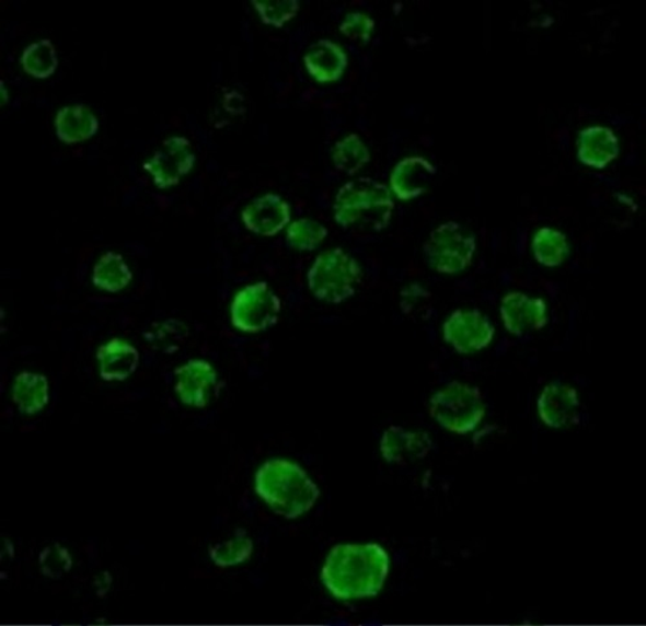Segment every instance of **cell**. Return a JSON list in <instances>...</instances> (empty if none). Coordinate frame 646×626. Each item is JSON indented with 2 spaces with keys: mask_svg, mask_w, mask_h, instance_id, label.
<instances>
[{
  "mask_svg": "<svg viewBox=\"0 0 646 626\" xmlns=\"http://www.w3.org/2000/svg\"><path fill=\"white\" fill-rule=\"evenodd\" d=\"M99 119L85 105H69L56 114L55 128L57 139L71 146L88 141L99 132Z\"/></svg>",
  "mask_w": 646,
  "mask_h": 626,
  "instance_id": "19",
  "label": "cell"
},
{
  "mask_svg": "<svg viewBox=\"0 0 646 626\" xmlns=\"http://www.w3.org/2000/svg\"><path fill=\"white\" fill-rule=\"evenodd\" d=\"M243 225L261 236H275L290 225L291 206L278 194H264L242 211Z\"/></svg>",
  "mask_w": 646,
  "mask_h": 626,
  "instance_id": "14",
  "label": "cell"
},
{
  "mask_svg": "<svg viewBox=\"0 0 646 626\" xmlns=\"http://www.w3.org/2000/svg\"><path fill=\"white\" fill-rule=\"evenodd\" d=\"M500 318L507 333L522 337L547 325V302L540 298H530L523 292H509L500 301Z\"/></svg>",
  "mask_w": 646,
  "mask_h": 626,
  "instance_id": "11",
  "label": "cell"
},
{
  "mask_svg": "<svg viewBox=\"0 0 646 626\" xmlns=\"http://www.w3.org/2000/svg\"><path fill=\"white\" fill-rule=\"evenodd\" d=\"M255 491L278 515L292 521L310 513L321 491L299 464L287 459H270L255 474Z\"/></svg>",
  "mask_w": 646,
  "mask_h": 626,
  "instance_id": "2",
  "label": "cell"
},
{
  "mask_svg": "<svg viewBox=\"0 0 646 626\" xmlns=\"http://www.w3.org/2000/svg\"><path fill=\"white\" fill-rule=\"evenodd\" d=\"M12 401L23 415H37L49 402V383L45 375L24 371L12 384Z\"/></svg>",
  "mask_w": 646,
  "mask_h": 626,
  "instance_id": "20",
  "label": "cell"
},
{
  "mask_svg": "<svg viewBox=\"0 0 646 626\" xmlns=\"http://www.w3.org/2000/svg\"><path fill=\"white\" fill-rule=\"evenodd\" d=\"M531 251L538 264L545 268H557L568 258L570 246L564 233L557 229L544 227L537 230L531 242Z\"/></svg>",
  "mask_w": 646,
  "mask_h": 626,
  "instance_id": "22",
  "label": "cell"
},
{
  "mask_svg": "<svg viewBox=\"0 0 646 626\" xmlns=\"http://www.w3.org/2000/svg\"><path fill=\"white\" fill-rule=\"evenodd\" d=\"M0 93H2V106L7 104L9 101V91H7L5 84L3 81H0Z\"/></svg>",
  "mask_w": 646,
  "mask_h": 626,
  "instance_id": "33",
  "label": "cell"
},
{
  "mask_svg": "<svg viewBox=\"0 0 646 626\" xmlns=\"http://www.w3.org/2000/svg\"><path fill=\"white\" fill-rule=\"evenodd\" d=\"M442 336L459 355H475L493 343L495 327L484 313L475 309H458L443 322Z\"/></svg>",
  "mask_w": 646,
  "mask_h": 626,
  "instance_id": "8",
  "label": "cell"
},
{
  "mask_svg": "<svg viewBox=\"0 0 646 626\" xmlns=\"http://www.w3.org/2000/svg\"><path fill=\"white\" fill-rule=\"evenodd\" d=\"M112 586L113 577L109 571H103L102 573L97 575L95 582H93V587H95L99 599H104V596L109 594Z\"/></svg>",
  "mask_w": 646,
  "mask_h": 626,
  "instance_id": "32",
  "label": "cell"
},
{
  "mask_svg": "<svg viewBox=\"0 0 646 626\" xmlns=\"http://www.w3.org/2000/svg\"><path fill=\"white\" fill-rule=\"evenodd\" d=\"M436 174L435 165L425 156H407L394 165L388 188L401 201L413 200L428 192Z\"/></svg>",
  "mask_w": 646,
  "mask_h": 626,
  "instance_id": "15",
  "label": "cell"
},
{
  "mask_svg": "<svg viewBox=\"0 0 646 626\" xmlns=\"http://www.w3.org/2000/svg\"><path fill=\"white\" fill-rule=\"evenodd\" d=\"M475 236L455 221H448L432 230L423 246L430 269L442 276H455L469 269L475 257Z\"/></svg>",
  "mask_w": 646,
  "mask_h": 626,
  "instance_id": "6",
  "label": "cell"
},
{
  "mask_svg": "<svg viewBox=\"0 0 646 626\" xmlns=\"http://www.w3.org/2000/svg\"><path fill=\"white\" fill-rule=\"evenodd\" d=\"M538 415L545 427L566 429L579 421L580 401L576 389L563 381L544 386L537 403Z\"/></svg>",
  "mask_w": 646,
  "mask_h": 626,
  "instance_id": "12",
  "label": "cell"
},
{
  "mask_svg": "<svg viewBox=\"0 0 646 626\" xmlns=\"http://www.w3.org/2000/svg\"><path fill=\"white\" fill-rule=\"evenodd\" d=\"M361 278L360 264L341 247L315 257L307 275L308 287L313 297L334 305L354 298Z\"/></svg>",
  "mask_w": 646,
  "mask_h": 626,
  "instance_id": "5",
  "label": "cell"
},
{
  "mask_svg": "<svg viewBox=\"0 0 646 626\" xmlns=\"http://www.w3.org/2000/svg\"><path fill=\"white\" fill-rule=\"evenodd\" d=\"M334 220L343 229L365 228L380 232L390 225L394 200L390 188L371 177H360L337 190Z\"/></svg>",
  "mask_w": 646,
  "mask_h": 626,
  "instance_id": "3",
  "label": "cell"
},
{
  "mask_svg": "<svg viewBox=\"0 0 646 626\" xmlns=\"http://www.w3.org/2000/svg\"><path fill=\"white\" fill-rule=\"evenodd\" d=\"M196 164V154L192 143L183 136H172L164 140L150 161L143 163V170L153 178L158 189L168 190L181 184Z\"/></svg>",
  "mask_w": 646,
  "mask_h": 626,
  "instance_id": "9",
  "label": "cell"
},
{
  "mask_svg": "<svg viewBox=\"0 0 646 626\" xmlns=\"http://www.w3.org/2000/svg\"><path fill=\"white\" fill-rule=\"evenodd\" d=\"M39 570L43 577L60 580L73 568V557L60 543L46 546L39 554Z\"/></svg>",
  "mask_w": 646,
  "mask_h": 626,
  "instance_id": "29",
  "label": "cell"
},
{
  "mask_svg": "<svg viewBox=\"0 0 646 626\" xmlns=\"http://www.w3.org/2000/svg\"><path fill=\"white\" fill-rule=\"evenodd\" d=\"M254 542L246 531H237L232 538L214 544L208 550L215 566L229 568L245 564L253 556Z\"/></svg>",
  "mask_w": 646,
  "mask_h": 626,
  "instance_id": "26",
  "label": "cell"
},
{
  "mask_svg": "<svg viewBox=\"0 0 646 626\" xmlns=\"http://www.w3.org/2000/svg\"><path fill=\"white\" fill-rule=\"evenodd\" d=\"M134 278L124 256L117 252H106L99 258L92 273V283L96 289L117 293L124 291Z\"/></svg>",
  "mask_w": 646,
  "mask_h": 626,
  "instance_id": "21",
  "label": "cell"
},
{
  "mask_svg": "<svg viewBox=\"0 0 646 626\" xmlns=\"http://www.w3.org/2000/svg\"><path fill=\"white\" fill-rule=\"evenodd\" d=\"M379 449L388 464L407 465L425 460L434 450V441L427 431L391 426L380 438Z\"/></svg>",
  "mask_w": 646,
  "mask_h": 626,
  "instance_id": "13",
  "label": "cell"
},
{
  "mask_svg": "<svg viewBox=\"0 0 646 626\" xmlns=\"http://www.w3.org/2000/svg\"><path fill=\"white\" fill-rule=\"evenodd\" d=\"M99 373L106 383L131 378L140 366V351L132 344L112 338L96 351Z\"/></svg>",
  "mask_w": 646,
  "mask_h": 626,
  "instance_id": "17",
  "label": "cell"
},
{
  "mask_svg": "<svg viewBox=\"0 0 646 626\" xmlns=\"http://www.w3.org/2000/svg\"><path fill=\"white\" fill-rule=\"evenodd\" d=\"M400 308L411 318H427L432 312V293L420 283L408 285L401 291Z\"/></svg>",
  "mask_w": 646,
  "mask_h": 626,
  "instance_id": "30",
  "label": "cell"
},
{
  "mask_svg": "<svg viewBox=\"0 0 646 626\" xmlns=\"http://www.w3.org/2000/svg\"><path fill=\"white\" fill-rule=\"evenodd\" d=\"M390 566L379 544H339L327 554L321 580L337 601L372 599L384 588Z\"/></svg>",
  "mask_w": 646,
  "mask_h": 626,
  "instance_id": "1",
  "label": "cell"
},
{
  "mask_svg": "<svg viewBox=\"0 0 646 626\" xmlns=\"http://www.w3.org/2000/svg\"><path fill=\"white\" fill-rule=\"evenodd\" d=\"M620 151L619 136L608 127H587L578 135L577 156L587 167L605 169L619 158Z\"/></svg>",
  "mask_w": 646,
  "mask_h": 626,
  "instance_id": "16",
  "label": "cell"
},
{
  "mask_svg": "<svg viewBox=\"0 0 646 626\" xmlns=\"http://www.w3.org/2000/svg\"><path fill=\"white\" fill-rule=\"evenodd\" d=\"M282 301L267 282L243 287L231 305V321L243 334H261L277 325Z\"/></svg>",
  "mask_w": 646,
  "mask_h": 626,
  "instance_id": "7",
  "label": "cell"
},
{
  "mask_svg": "<svg viewBox=\"0 0 646 626\" xmlns=\"http://www.w3.org/2000/svg\"><path fill=\"white\" fill-rule=\"evenodd\" d=\"M174 375L175 393L185 406L206 408L219 393L218 371L205 359H191Z\"/></svg>",
  "mask_w": 646,
  "mask_h": 626,
  "instance_id": "10",
  "label": "cell"
},
{
  "mask_svg": "<svg viewBox=\"0 0 646 626\" xmlns=\"http://www.w3.org/2000/svg\"><path fill=\"white\" fill-rule=\"evenodd\" d=\"M188 337V326L178 320L154 323L152 327L143 333V340L154 350L163 352V355H174V352L181 350Z\"/></svg>",
  "mask_w": 646,
  "mask_h": 626,
  "instance_id": "25",
  "label": "cell"
},
{
  "mask_svg": "<svg viewBox=\"0 0 646 626\" xmlns=\"http://www.w3.org/2000/svg\"><path fill=\"white\" fill-rule=\"evenodd\" d=\"M328 236V230L313 219H299L290 222L286 230V243L293 251L312 252L318 250Z\"/></svg>",
  "mask_w": 646,
  "mask_h": 626,
  "instance_id": "27",
  "label": "cell"
},
{
  "mask_svg": "<svg viewBox=\"0 0 646 626\" xmlns=\"http://www.w3.org/2000/svg\"><path fill=\"white\" fill-rule=\"evenodd\" d=\"M334 167L341 174L355 176L371 161V153L357 134H349L337 141L333 148Z\"/></svg>",
  "mask_w": 646,
  "mask_h": 626,
  "instance_id": "23",
  "label": "cell"
},
{
  "mask_svg": "<svg viewBox=\"0 0 646 626\" xmlns=\"http://www.w3.org/2000/svg\"><path fill=\"white\" fill-rule=\"evenodd\" d=\"M428 411L443 430L465 436L484 421L486 405L478 387L452 381L430 397Z\"/></svg>",
  "mask_w": 646,
  "mask_h": 626,
  "instance_id": "4",
  "label": "cell"
},
{
  "mask_svg": "<svg viewBox=\"0 0 646 626\" xmlns=\"http://www.w3.org/2000/svg\"><path fill=\"white\" fill-rule=\"evenodd\" d=\"M304 65L315 82L334 83L346 73L348 55L337 43L321 39L305 54Z\"/></svg>",
  "mask_w": 646,
  "mask_h": 626,
  "instance_id": "18",
  "label": "cell"
},
{
  "mask_svg": "<svg viewBox=\"0 0 646 626\" xmlns=\"http://www.w3.org/2000/svg\"><path fill=\"white\" fill-rule=\"evenodd\" d=\"M251 3L262 23L276 28L284 27L300 10L299 0H253Z\"/></svg>",
  "mask_w": 646,
  "mask_h": 626,
  "instance_id": "28",
  "label": "cell"
},
{
  "mask_svg": "<svg viewBox=\"0 0 646 626\" xmlns=\"http://www.w3.org/2000/svg\"><path fill=\"white\" fill-rule=\"evenodd\" d=\"M20 63L27 76L35 79H48L56 73L57 67H59V57H57V50L51 40L41 39L24 49Z\"/></svg>",
  "mask_w": 646,
  "mask_h": 626,
  "instance_id": "24",
  "label": "cell"
},
{
  "mask_svg": "<svg viewBox=\"0 0 646 626\" xmlns=\"http://www.w3.org/2000/svg\"><path fill=\"white\" fill-rule=\"evenodd\" d=\"M339 31L350 40L369 43L376 31V21L368 13L350 12L342 21Z\"/></svg>",
  "mask_w": 646,
  "mask_h": 626,
  "instance_id": "31",
  "label": "cell"
}]
</instances>
